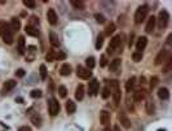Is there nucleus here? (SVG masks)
Wrapping results in <instances>:
<instances>
[{"label":"nucleus","instance_id":"f257e3e1","mask_svg":"<svg viewBox=\"0 0 172 131\" xmlns=\"http://www.w3.org/2000/svg\"><path fill=\"white\" fill-rule=\"evenodd\" d=\"M110 90H111V95L114 99V104L115 107L119 105L121 103V97H122V91H121V86H119L118 81H110Z\"/></svg>","mask_w":172,"mask_h":131},{"label":"nucleus","instance_id":"f03ea898","mask_svg":"<svg viewBox=\"0 0 172 131\" xmlns=\"http://www.w3.org/2000/svg\"><path fill=\"white\" fill-rule=\"evenodd\" d=\"M122 50V36L115 35L113 39L110 40L109 46H107V55H114L115 52Z\"/></svg>","mask_w":172,"mask_h":131},{"label":"nucleus","instance_id":"7ed1b4c3","mask_svg":"<svg viewBox=\"0 0 172 131\" xmlns=\"http://www.w3.org/2000/svg\"><path fill=\"white\" fill-rule=\"evenodd\" d=\"M148 13H149V8H148V5H141L139 7V8L136 9V12H135V24H137V25H140V24H143V22L145 21V18H146L148 16Z\"/></svg>","mask_w":172,"mask_h":131},{"label":"nucleus","instance_id":"20e7f679","mask_svg":"<svg viewBox=\"0 0 172 131\" xmlns=\"http://www.w3.org/2000/svg\"><path fill=\"white\" fill-rule=\"evenodd\" d=\"M158 26H159V29L160 30H163V29H166L168 24H170V14H168L167 10H160L159 14H158Z\"/></svg>","mask_w":172,"mask_h":131},{"label":"nucleus","instance_id":"39448f33","mask_svg":"<svg viewBox=\"0 0 172 131\" xmlns=\"http://www.w3.org/2000/svg\"><path fill=\"white\" fill-rule=\"evenodd\" d=\"M170 58H171V51L170 50H162V51H159L158 55H157L154 64L155 65H162V64L167 62Z\"/></svg>","mask_w":172,"mask_h":131},{"label":"nucleus","instance_id":"423d86ee","mask_svg":"<svg viewBox=\"0 0 172 131\" xmlns=\"http://www.w3.org/2000/svg\"><path fill=\"white\" fill-rule=\"evenodd\" d=\"M48 109H49V114L54 117V115H57L60 113L61 107H60V103L56 99H51L49 103H48Z\"/></svg>","mask_w":172,"mask_h":131},{"label":"nucleus","instance_id":"0eeeda50","mask_svg":"<svg viewBox=\"0 0 172 131\" xmlns=\"http://www.w3.org/2000/svg\"><path fill=\"white\" fill-rule=\"evenodd\" d=\"M76 75L79 78H82V79H89V78L92 77V72L87 68H83V66H78Z\"/></svg>","mask_w":172,"mask_h":131},{"label":"nucleus","instance_id":"6e6552de","mask_svg":"<svg viewBox=\"0 0 172 131\" xmlns=\"http://www.w3.org/2000/svg\"><path fill=\"white\" fill-rule=\"evenodd\" d=\"M98 88H100L98 81H97V79H92L91 82H89V84H88V93H89V96H96L97 92H98Z\"/></svg>","mask_w":172,"mask_h":131},{"label":"nucleus","instance_id":"1a4fd4ad","mask_svg":"<svg viewBox=\"0 0 172 131\" xmlns=\"http://www.w3.org/2000/svg\"><path fill=\"white\" fill-rule=\"evenodd\" d=\"M118 119L119 122H121V125L124 127V129H129L131 126H132V123H131V119L127 115L126 113H123V112H121V113L118 114Z\"/></svg>","mask_w":172,"mask_h":131},{"label":"nucleus","instance_id":"9d476101","mask_svg":"<svg viewBox=\"0 0 172 131\" xmlns=\"http://www.w3.org/2000/svg\"><path fill=\"white\" fill-rule=\"evenodd\" d=\"M47 20L49 22L51 25H57L58 22V17H57V13H56V10L53 8H49L47 10Z\"/></svg>","mask_w":172,"mask_h":131},{"label":"nucleus","instance_id":"9b49d317","mask_svg":"<svg viewBox=\"0 0 172 131\" xmlns=\"http://www.w3.org/2000/svg\"><path fill=\"white\" fill-rule=\"evenodd\" d=\"M145 97H146V90H144V88L136 90V91L133 92V100H135V101H137V103L145 100Z\"/></svg>","mask_w":172,"mask_h":131},{"label":"nucleus","instance_id":"f8f14e48","mask_svg":"<svg viewBox=\"0 0 172 131\" xmlns=\"http://www.w3.org/2000/svg\"><path fill=\"white\" fill-rule=\"evenodd\" d=\"M155 25H157V18H155L154 16H151V17L148 20V22H146V26H145V31H146L148 34H151V33L154 31V29H155Z\"/></svg>","mask_w":172,"mask_h":131},{"label":"nucleus","instance_id":"ddd939ff","mask_svg":"<svg viewBox=\"0 0 172 131\" xmlns=\"http://www.w3.org/2000/svg\"><path fill=\"white\" fill-rule=\"evenodd\" d=\"M146 44H148V38H146V36H140V38L137 39V43H136V51L143 53V51L145 50Z\"/></svg>","mask_w":172,"mask_h":131},{"label":"nucleus","instance_id":"4468645a","mask_svg":"<svg viewBox=\"0 0 172 131\" xmlns=\"http://www.w3.org/2000/svg\"><path fill=\"white\" fill-rule=\"evenodd\" d=\"M100 122L102 123L104 126H106V125L110 123V113L107 110H101L100 112Z\"/></svg>","mask_w":172,"mask_h":131},{"label":"nucleus","instance_id":"2eb2a0df","mask_svg":"<svg viewBox=\"0 0 172 131\" xmlns=\"http://www.w3.org/2000/svg\"><path fill=\"white\" fill-rule=\"evenodd\" d=\"M1 36H3L4 43H7V44H12L13 43V33L9 30L8 26H7V30L4 31V34H3Z\"/></svg>","mask_w":172,"mask_h":131},{"label":"nucleus","instance_id":"dca6fc26","mask_svg":"<svg viewBox=\"0 0 172 131\" xmlns=\"http://www.w3.org/2000/svg\"><path fill=\"white\" fill-rule=\"evenodd\" d=\"M16 84H17V82L14 81V79H9V81H7L4 84H3V92L7 93V92H9V91H12V90L16 87Z\"/></svg>","mask_w":172,"mask_h":131},{"label":"nucleus","instance_id":"f3484780","mask_svg":"<svg viewBox=\"0 0 172 131\" xmlns=\"http://www.w3.org/2000/svg\"><path fill=\"white\" fill-rule=\"evenodd\" d=\"M20 26H21V24H20V21H18V18H12L10 24H8V27H9V30L13 33V34L20 30Z\"/></svg>","mask_w":172,"mask_h":131},{"label":"nucleus","instance_id":"a211bd4d","mask_svg":"<svg viewBox=\"0 0 172 131\" xmlns=\"http://www.w3.org/2000/svg\"><path fill=\"white\" fill-rule=\"evenodd\" d=\"M65 109H66V112H67V114H73V113H75V110H76V105H75V103H74L73 100H69V101H66Z\"/></svg>","mask_w":172,"mask_h":131},{"label":"nucleus","instance_id":"6ab92c4d","mask_svg":"<svg viewBox=\"0 0 172 131\" xmlns=\"http://www.w3.org/2000/svg\"><path fill=\"white\" fill-rule=\"evenodd\" d=\"M49 40H51V44L53 47H60V38H58V35L56 34L54 31L49 33Z\"/></svg>","mask_w":172,"mask_h":131},{"label":"nucleus","instance_id":"aec40b11","mask_svg":"<svg viewBox=\"0 0 172 131\" xmlns=\"http://www.w3.org/2000/svg\"><path fill=\"white\" fill-rule=\"evenodd\" d=\"M25 31H26V34L30 35V36H38L39 35V31L36 30L35 26H30V25H26V27H25Z\"/></svg>","mask_w":172,"mask_h":131},{"label":"nucleus","instance_id":"412c9836","mask_svg":"<svg viewBox=\"0 0 172 131\" xmlns=\"http://www.w3.org/2000/svg\"><path fill=\"white\" fill-rule=\"evenodd\" d=\"M25 47H26V43H25V38L24 36H20L17 40V50L20 52L21 55L25 53Z\"/></svg>","mask_w":172,"mask_h":131},{"label":"nucleus","instance_id":"4be33fe9","mask_svg":"<svg viewBox=\"0 0 172 131\" xmlns=\"http://www.w3.org/2000/svg\"><path fill=\"white\" fill-rule=\"evenodd\" d=\"M83 97H84V86L79 84L75 90V99L80 101V100H83Z\"/></svg>","mask_w":172,"mask_h":131},{"label":"nucleus","instance_id":"5701e85b","mask_svg":"<svg viewBox=\"0 0 172 131\" xmlns=\"http://www.w3.org/2000/svg\"><path fill=\"white\" fill-rule=\"evenodd\" d=\"M121 62H122V60L121 58H114L113 61L110 62V72H118V69L121 68Z\"/></svg>","mask_w":172,"mask_h":131},{"label":"nucleus","instance_id":"b1692460","mask_svg":"<svg viewBox=\"0 0 172 131\" xmlns=\"http://www.w3.org/2000/svg\"><path fill=\"white\" fill-rule=\"evenodd\" d=\"M158 97L162 100H167L168 97H170V91H168V88L166 87H162L158 90Z\"/></svg>","mask_w":172,"mask_h":131},{"label":"nucleus","instance_id":"393cba45","mask_svg":"<svg viewBox=\"0 0 172 131\" xmlns=\"http://www.w3.org/2000/svg\"><path fill=\"white\" fill-rule=\"evenodd\" d=\"M145 110H146V113L150 114V115L155 113V105L151 100H148L146 101V104H145Z\"/></svg>","mask_w":172,"mask_h":131},{"label":"nucleus","instance_id":"a878e982","mask_svg":"<svg viewBox=\"0 0 172 131\" xmlns=\"http://www.w3.org/2000/svg\"><path fill=\"white\" fill-rule=\"evenodd\" d=\"M60 73H61V75L63 77H67L71 74V66L69 65V64H63L61 66V69H60Z\"/></svg>","mask_w":172,"mask_h":131},{"label":"nucleus","instance_id":"bb28decb","mask_svg":"<svg viewBox=\"0 0 172 131\" xmlns=\"http://www.w3.org/2000/svg\"><path fill=\"white\" fill-rule=\"evenodd\" d=\"M71 5L75 9H79V10H83L85 8L84 1H82V0H71Z\"/></svg>","mask_w":172,"mask_h":131},{"label":"nucleus","instance_id":"cd10ccee","mask_svg":"<svg viewBox=\"0 0 172 131\" xmlns=\"http://www.w3.org/2000/svg\"><path fill=\"white\" fill-rule=\"evenodd\" d=\"M31 123L36 127H40L42 126V117H40L39 114H34L31 117Z\"/></svg>","mask_w":172,"mask_h":131},{"label":"nucleus","instance_id":"c85d7f7f","mask_svg":"<svg viewBox=\"0 0 172 131\" xmlns=\"http://www.w3.org/2000/svg\"><path fill=\"white\" fill-rule=\"evenodd\" d=\"M135 82H136V78H135V77H131L126 82V91H127V92H129L133 88V86H135Z\"/></svg>","mask_w":172,"mask_h":131},{"label":"nucleus","instance_id":"c756f323","mask_svg":"<svg viewBox=\"0 0 172 131\" xmlns=\"http://www.w3.org/2000/svg\"><path fill=\"white\" fill-rule=\"evenodd\" d=\"M115 24L114 22H110V24H107V26H106V29H105V35H111L115 31Z\"/></svg>","mask_w":172,"mask_h":131},{"label":"nucleus","instance_id":"7c9ffc66","mask_svg":"<svg viewBox=\"0 0 172 131\" xmlns=\"http://www.w3.org/2000/svg\"><path fill=\"white\" fill-rule=\"evenodd\" d=\"M110 93H111V90H110V86L107 84V86H105V87H104L101 96H102V99H107V97L110 96Z\"/></svg>","mask_w":172,"mask_h":131},{"label":"nucleus","instance_id":"2f4dec72","mask_svg":"<svg viewBox=\"0 0 172 131\" xmlns=\"http://www.w3.org/2000/svg\"><path fill=\"white\" fill-rule=\"evenodd\" d=\"M85 64H87V69H93L95 68V65H96V62H95V58L93 57H88L87 60H85Z\"/></svg>","mask_w":172,"mask_h":131},{"label":"nucleus","instance_id":"473e14b6","mask_svg":"<svg viewBox=\"0 0 172 131\" xmlns=\"http://www.w3.org/2000/svg\"><path fill=\"white\" fill-rule=\"evenodd\" d=\"M132 58H133V61L135 62H140L141 60H143V53H141V52H133L132 53Z\"/></svg>","mask_w":172,"mask_h":131},{"label":"nucleus","instance_id":"72a5a7b5","mask_svg":"<svg viewBox=\"0 0 172 131\" xmlns=\"http://www.w3.org/2000/svg\"><path fill=\"white\" fill-rule=\"evenodd\" d=\"M40 78H42L43 81H46L47 79V68H46V65H40Z\"/></svg>","mask_w":172,"mask_h":131},{"label":"nucleus","instance_id":"f704fd0d","mask_svg":"<svg viewBox=\"0 0 172 131\" xmlns=\"http://www.w3.org/2000/svg\"><path fill=\"white\" fill-rule=\"evenodd\" d=\"M102 44H104V35H98L97 36V42H96V48L97 50H101Z\"/></svg>","mask_w":172,"mask_h":131},{"label":"nucleus","instance_id":"c9c22d12","mask_svg":"<svg viewBox=\"0 0 172 131\" xmlns=\"http://www.w3.org/2000/svg\"><path fill=\"white\" fill-rule=\"evenodd\" d=\"M24 4L27 7V8H31V9H34L36 7V3L34 1V0H24Z\"/></svg>","mask_w":172,"mask_h":131},{"label":"nucleus","instance_id":"e433bc0d","mask_svg":"<svg viewBox=\"0 0 172 131\" xmlns=\"http://www.w3.org/2000/svg\"><path fill=\"white\" fill-rule=\"evenodd\" d=\"M158 82H159V78L158 77H151V79H150V88H155L157 87V84H158Z\"/></svg>","mask_w":172,"mask_h":131},{"label":"nucleus","instance_id":"4c0bfd02","mask_svg":"<svg viewBox=\"0 0 172 131\" xmlns=\"http://www.w3.org/2000/svg\"><path fill=\"white\" fill-rule=\"evenodd\" d=\"M58 92H60V96H61V97H66V95H67V88L65 87V86H60Z\"/></svg>","mask_w":172,"mask_h":131},{"label":"nucleus","instance_id":"58836bf2","mask_svg":"<svg viewBox=\"0 0 172 131\" xmlns=\"http://www.w3.org/2000/svg\"><path fill=\"white\" fill-rule=\"evenodd\" d=\"M7 26H8V24L5 21H0V35L4 34V31L7 30Z\"/></svg>","mask_w":172,"mask_h":131},{"label":"nucleus","instance_id":"ea45409f","mask_svg":"<svg viewBox=\"0 0 172 131\" xmlns=\"http://www.w3.org/2000/svg\"><path fill=\"white\" fill-rule=\"evenodd\" d=\"M95 18H96V21L98 22V24H104V22H105V20L106 18L102 16V14H100V13H96L95 14Z\"/></svg>","mask_w":172,"mask_h":131},{"label":"nucleus","instance_id":"a19ab883","mask_svg":"<svg viewBox=\"0 0 172 131\" xmlns=\"http://www.w3.org/2000/svg\"><path fill=\"white\" fill-rule=\"evenodd\" d=\"M30 95H31V97H34V99H36V97L42 96V91H40V90H32Z\"/></svg>","mask_w":172,"mask_h":131},{"label":"nucleus","instance_id":"79ce46f5","mask_svg":"<svg viewBox=\"0 0 172 131\" xmlns=\"http://www.w3.org/2000/svg\"><path fill=\"white\" fill-rule=\"evenodd\" d=\"M46 60H47V61H53V60H54V52L53 51H49V52H48V53L46 55Z\"/></svg>","mask_w":172,"mask_h":131},{"label":"nucleus","instance_id":"37998d69","mask_svg":"<svg viewBox=\"0 0 172 131\" xmlns=\"http://www.w3.org/2000/svg\"><path fill=\"white\" fill-rule=\"evenodd\" d=\"M171 68H172V60L170 58V60H168V61H167L166 68L163 69V73H168V72H170V70H171Z\"/></svg>","mask_w":172,"mask_h":131},{"label":"nucleus","instance_id":"c03bdc74","mask_svg":"<svg viewBox=\"0 0 172 131\" xmlns=\"http://www.w3.org/2000/svg\"><path fill=\"white\" fill-rule=\"evenodd\" d=\"M65 57H66V55L63 53V52H58V53L54 55V58H58V60H63Z\"/></svg>","mask_w":172,"mask_h":131},{"label":"nucleus","instance_id":"a18cd8bd","mask_svg":"<svg viewBox=\"0 0 172 131\" xmlns=\"http://www.w3.org/2000/svg\"><path fill=\"white\" fill-rule=\"evenodd\" d=\"M16 77H18V78L25 77V70L24 69H18L17 72H16Z\"/></svg>","mask_w":172,"mask_h":131},{"label":"nucleus","instance_id":"49530a36","mask_svg":"<svg viewBox=\"0 0 172 131\" xmlns=\"http://www.w3.org/2000/svg\"><path fill=\"white\" fill-rule=\"evenodd\" d=\"M106 64H107V60H106L105 56H102V57H101V62H100V65H101V66H106Z\"/></svg>","mask_w":172,"mask_h":131},{"label":"nucleus","instance_id":"de8ad7c7","mask_svg":"<svg viewBox=\"0 0 172 131\" xmlns=\"http://www.w3.org/2000/svg\"><path fill=\"white\" fill-rule=\"evenodd\" d=\"M18 131H31V129H30L29 126H22V127H20Z\"/></svg>","mask_w":172,"mask_h":131},{"label":"nucleus","instance_id":"09e8293b","mask_svg":"<svg viewBox=\"0 0 172 131\" xmlns=\"http://www.w3.org/2000/svg\"><path fill=\"white\" fill-rule=\"evenodd\" d=\"M113 131H121V129H119V126L117 125V126H114V130Z\"/></svg>","mask_w":172,"mask_h":131},{"label":"nucleus","instance_id":"8fccbe9b","mask_svg":"<svg viewBox=\"0 0 172 131\" xmlns=\"http://www.w3.org/2000/svg\"><path fill=\"white\" fill-rule=\"evenodd\" d=\"M104 131H111V130L109 129V127H106V129H105V130H104Z\"/></svg>","mask_w":172,"mask_h":131}]
</instances>
